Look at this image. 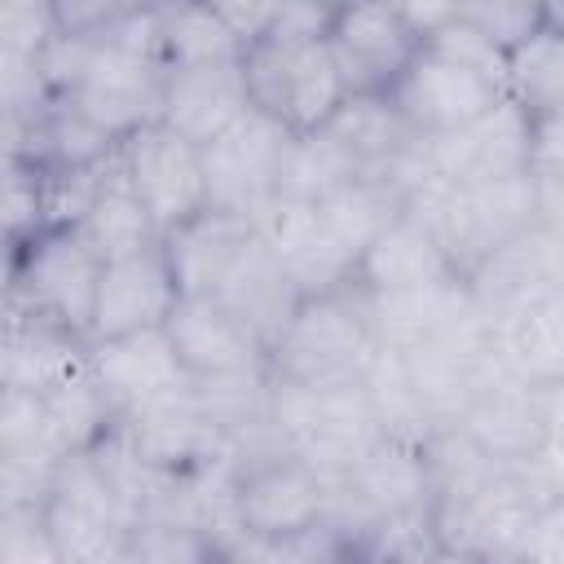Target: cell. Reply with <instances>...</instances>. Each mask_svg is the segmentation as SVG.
Instances as JSON below:
<instances>
[{
    "instance_id": "33",
    "label": "cell",
    "mask_w": 564,
    "mask_h": 564,
    "mask_svg": "<svg viewBox=\"0 0 564 564\" xmlns=\"http://www.w3.org/2000/svg\"><path fill=\"white\" fill-rule=\"evenodd\" d=\"M366 176V167L326 132H291L286 150H282V163H278V194H291V198H326L330 189L348 185Z\"/></svg>"
},
{
    "instance_id": "18",
    "label": "cell",
    "mask_w": 564,
    "mask_h": 564,
    "mask_svg": "<svg viewBox=\"0 0 564 564\" xmlns=\"http://www.w3.org/2000/svg\"><path fill=\"white\" fill-rule=\"evenodd\" d=\"M181 300V282L172 273V260L163 242L106 260L97 278V304H93V339L132 335L150 326H167L172 308Z\"/></svg>"
},
{
    "instance_id": "37",
    "label": "cell",
    "mask_w": 564,
    "mask_h": 564,
    "mask_svg": "<svg viewBox=\"0 0 564 564\" xmlns=\"http://www.w3.org/2000/svg\"><path fill=\"white\" fill-rule=\"evenodd\" d=\"M53 229L48 225V189L44 167L22 154H4V238L9 247Z\"/></svg>"
},
{
    "instance_id": "15",
    "label": "cell",
    "mask_w": 564,
    "mask_h": 564,
    "mask_svg": "<svg viewBox=\"0 0 564 564\" xmlns=\"http://www.w3.org/2000/svg\"><path fill=\"white\" fill-rule=\"evenodd\" d=\"M260 242L282 260V269L295 278L300 295L335 291L357 278V260L335 242L322 207L313 198L269 194L251 216Z\"/></svg>"
},
{
    "instance_id": "36",
    "label": "cell",
    "mask_w": 564,
    "mask_h": 564,
    "mask_svg": "<svg viewBox=\"0 0 564 564\" xmlns=\"http://www.w3.org/2000/svg\"><path fill=\"white\" fill-rule=\"evenodd\" d=\"M0 458L18 463H62V445L48 427L44 392L0 388Z\"/></svg>"
},
{
    "instance_id": "17",
    "label": "cell",
    "mask_w": 564,
    "mask_h": 564,
    "mask_svg": "<svg viewBox=\"0 0 564 564\" xmlns=\"http://www.w3.org/2000/svg\"><path fill=\"white\" fill-rule=\"evenodd\" d=\"M502 97H507L502 84H494L480 70H467V66L441 57L427 44L419 48V57L405 66V75L392 88L397 110L410 119V128L419 137L454 132V128L471 123L476 115H485L489 106H498Z\"/></svg>"
},
{
    "instance_id": "48",
    "label": "cell",
    "mask_w": 564,
    "mask_h": 564,
    "mask_svg": "<svg viewBox=\"0 0 564 564\" xmlns=\"http://www.w3.org/2000/svg\"><path fill=\"white\" fill-rule=\"evenodd\" d=\"M538 176V225L564 242V167L533 172Z\"/></svg>"
},
{
    "instance_id": "5",
    "label": "cell",
    "mask_w": 564,
    "mask_h": 564,
    "mask_svg": "<svg viewBox=\"0 0 564 564\" xmlns=\"http://www.w3.org/2000/svg\"><path fill=\"white\" fill-rule=\"evenodd\" d=\"M97 278H101L97 251L70 225H57V229H44V234L9 247L4 308L35 313L44 322H57V326L93 339Z\"/></svg>"
},
{
    "instance_id": "40",
    "label": "cell",
    "mask_w": 564,
    "mask_h": 564,
    "mask_svg": "<svg viewBox=\"0 0 564 564\" xmlns=\"http://www.w3.org/2000/svg\"><path fill=\"white\" fill-rule=\"evenodd\" d=\"M423 44L436 48L441 57L467 66V70H480L485 79H494V84H502V88H507V79H511V53H507L502 44H494L489 35H480L476 26H467L463 18L445 22V26H441L436 35H427Z\"/></svg>"
},
{
    "instance_id": "20",
    "label": "cell",
    "mask_w": 564,
    "mask_h": 564,
    "mask_svg": "<svg viewBox=\"0 0 564 564\" xmlns=\"http://www.w3.org/2000/svg\"><path fill=\"white\" fill-rule=\"evenodd\" d=\"M167 335H172L189 379L269 366L264 339L216 295H181L167 317Z\"/></svg>"
},
{
    "instance_id": "13",
    "label": "cell",
    "mask_w": 564,
    "mask_h": 564,
    "mask_svg": "<svg viewBox=\"0 0 564 564\" xmlns=\"http://www.w3.org/2000/svg\"><path fill=\"white\" fill-rule=\"evenodd\" d=\"M88 375L97 388L110 397V405L123 414H137L145 405L172 401L189 392V370L167 335V326L132 330V335H110L88 344Z\"/></svg>"
},
{
    "instance_id": "8",
    "label": "cell",
    "mask_w": 564,
    "mask_h": 564,
    "mask_svg": "<svg viewBox=\"0 0 564 564\" xmlns=\"http://www.w3.org/2000/svg\"><path fill=\"white\" fill-rule=\"evenodd\" d=\"M44 520L53 529L62 564H119L132 551L137 520L88 449L62 458L44 502Z\"/></svg>"
},
{
    "instance_id": "46",
    "label": "cell",
    "mask_w": 564,
    "mask_h": 564,
    "mask_svg": "<svg viewBox=\"0 0 564 564\" xmlns=\"http://www.w3.org/2000/svg\"><path fill=\"white\" fill-rule=\"evenodd\" d=\"M564 167V110L533 115V172Z\"/></svg>"
},
{
    "instance_id": "45",
    "label": "cell",
    "mask_w": 564,
    "mask_h": 564,
    "mask_svg": "<svg viewBox=\"0 0 564 564\" xmlns=\"http://www.w3.org/2000/svg\"><path fill=\"white\" fill-rule=\"evenodd\" d=\"M529 560L564 564V498H551V502L538 507V524H533Z\"/></svg>"
},
{
    "instance_id": "51",
    "label": "cell",
    "mask_w": 564,
    "mask_h": 564,
    "mask_svg": "<svg viewBox=\"0 0 564 564\" xmlns=\"http://www.w3.org/2000/svg\"><path fill=\"white\" fill-rule=\"evenodd\" d=\"M538 4H546V0H538Z\"/></svg>"
},
{
    "instance_id": "29",
    "label": "cell",
    "mask_w": 564,
    "mask_h": 564,
    "mask_svg": "<svg viewBox=\"0 0 564 564\" xmlns=\"http://www.w3.org/2000/svg\"><path fill=\"white\" fill-rule=\"evenodd\" d=\"M366 172L388 176L423 137L410 128V119L397 110L392 93H352L330 123H322Z\"/></svg>"
},
{
    "instance_id": "39",
    "label": "cell",
    "mask_w": 564,
    "mask_h": 564,
    "mask_svg": "<svg viewBox=\"0 0 564 564\" xmlns=\"http://www.w3.org/2000/svg\"><path fill=\"white\" fill-rule=\"evenodd\" d=\"M128 560H154V564H185V560H216V546L203 529L185 520H137L132 524V551Z\"/></svg>"
},
{
    "instance_id": "31",
    "label": "cell",
    "mask_w": 564,
    "mask_h": 564,
    "mask_svg": "<svg viewBox=\"0 0 564 564\" xmlns=\"http://www.w3.org/2000/svg\"><path fill=\"white\" fill-rule=\"evenodd\" d=\"M317 207H322V216H326L335 242H339L352 260H361V251L405 212V189L392 185L388 176L366 172V176H357V181L330 189L326 198H317Z\"/></svg>"
},
{
    "instance_id": "30",
    "label": "cell",
    "mask_w": 564,
    "mask_h": 564,
    "mask_svg": "<svg viewBox=\"0 0 564 564\" xmlns=\"http://www.w3.org/2000/svg\"><path fill=\"white\" fill-rule=\"evenodd\" d=\"M93 251L97 260H119V256H132V251H145L154 242H163L154 216L145 212V203L132 194V185L123 181L119 163H115V176L101 185V194L93 198V207L70 225Z\"/></svg>"
},
{
    "instance_id": "34",
    "label": "cell",
    "mask_w": 564,
    "mask_h": 564,
    "mask_svg": "<svg viewBox=\"0 0 564 564\" xmlns=\"http://www.w3.org/2000/svg\"><path fill=\"white\" fill-rule=\"evenodd\" d=\"M498 339L516 375L538 383L560 379L564 375V286L542 304H533L529 313L498 326Z\"/></svg>"
},
{
    "instance_id": "35",
    "label": "cell",
    "mask_w": 564,
    "mask_h": 564,
    "mask_svg": "<svg viewBox=\"0 0 564 564\" xmlns=\"http://www.w3.org/2000/svg\"><path fill=\"white\" fill-rule=\"evenodd\" d=\"M507 93L529 106L533 115L564 106V31H538L529 44L511 53V79Z\"/></svg>"
},
{
    "instance_id": "14",
    "label": "cell",
    "mask_w": 564,
    "mask_h": 564,
    "mask_svg": "<svg viewBox=\"0 0 564 564\" xmlns=\"http://www.w3.org/2000/svg\"><path fill=\"white\" fill-rule=\"evenodd\" d=\"M560 286H564V242L542 225L516 234L467 273V291L485 313V322L494 326H507L511 317L529 313Z\"/></svg>"
},
{
    "instance_id": "28",
    "label": "cell",
    "mask_w": 564,
    "mask_h": 564,
    "mask_svg": "<svg viewBox=\"0 0 564 564\" xmlns=\"http://www.w3.org/2000/svg\"><path fill=\"white\" fill-rule=\"evenodd\" d=\"M216 300L229 304L260 339L264 348H273V339L282 335V326L291 322L295 304L304 300L295 278L282 269V260L260 242V234L247 242V251L238 256V264L225 273V282L216 286Z\"/></svg>"
},
{
    "instance_id": "32",
    "label": "cell",
    "mask_w": 564,
    "mask_h": 564,
    "mask_svg": "<svg viewBox=\"0 0 564 564\" xmlns=\"http://www.w3.org/2000/svg\"><path fill=\"white\" fill-rule=\"evenodd\" d=\"M159 57L163 66H203V62H234L242 57L238 35L212 9V0H159Z\"/></svg>"
},
{
    "instance_id": "41",
    "label": "cell",
    "mask_w": 564,
    "mask_h": 564,
    "mask_svg": "<svg viewBox=\"0 0 564 564\" xmlns=\"http://www.w3.org/2000/svg\"><path fill=\"white\" fill-rule=\"evenodd\" d=\"M0 564H62L44 507H0Z\"/></svg>"
},
{
    "instance_id": "38",
    "label": "cell",
    "mask_w": 564,
    "mask_h": 564,
    "mask_svg": "<svg viewBox=\"0 0 564 564\" xmlns=\"http://www.w3.org/2000/svg\"><path fill=\"white\" fill-rule=\"evenodd\" d=\"M458 18L516 53L542 31V4L538 0H458Z\"/></svg>"
},
{
    "instance_id": "16",
    "label": "cell",
    "mask_w": 564,
    "mask_h": 564,
    "mask_svg": "<svg viewBox=\"0 0 564 564\" xmlns=\"http://www.w3.org/2000/svg\"><path fill=\"white\" fill-rule=\"evenodd\" d=\"M286 141H291V132L256 106L229 132L207 141L203 145V167H207L212 207L256 216V207L269 194H278V163H282Z\"/></svg>"
},
{
    "instance_id": "24",
    "label": "cell",
    "mask_w": 564,
    "mask_h": 564,
    "mask_svg": "<svg viewBox=\"0 0 564 564\" xmlns=\"http://www.w3.org/2000/svg\"><path fill=\"white\" fill-rule=\"evenodd\" d=\"M88 344L84 335L44 322L35 313L4 308V348H0V388L22 392H53L66 379L88 370Z\"/></svg>"
},
{
    "instance_id": "22",
    "label": "cell",
    "mask_w": 564,
    "mask_h": 564,
    "mask_svg": "<svg viewBox=\"0 0 564 564\" xmlns=\"http://www.w3.org/2000/svg\"><path fill=\"white\" fill-rule=\"evenodd\" d=\"M251 110V88L242 57L234 62H203V66H167L163 79V123L185 132L189 141L207 145L229 132Z\"/></svg>"
},
{
    "instance_id": "42",
    "label": "cell",
    "mask_w": 564,
    "mask_h": 564,
    "mask_svg": "<svg viewBox=\"0 0 564 564\" xmlns=\"http://www.w3.org/2000/svg\"><path fill=\"white\" fill-rule=\"evenodd\" d=\"M150 0H48L53 9V26L62 35H84V40H101L110 35L128 13H137Z\"/></svg>"
},
{
    "instance_id": "7",
    "label": "cell",
    "mask_w": 564,
    "mask_h": 564,
    "mask_svg": "<svg viewBox=\"0 0 564 564\" xmlns=\"http://www.w3.org/2000/svg\"><path fill=\"white\" fill-rule=\"evenodd\" d=\"M238 524L247 533L238 560H273V546L317 529L330 516V476L282 449L238 467Z\"/></svg>"
},
{
    "instance_id": "12",
    "label": "cell",
    "mask_w": 564,
    "mask_h": 564,
    "mask_svg": "<svg viewBox=\"0 0 564 564\" xmlns=\"http://www.w3.org/2000/svg\"><path fill=\"white\" fill-rule=\"evenodd\" d=\"M326 48L352 93H392L405 66L419 57L423 35L388 0H339Z\"/></svg>"
},
{
    "instance_id": "9",
    "label": "cell",
    "mask_w": 564,
    "mask_h": 564,
    "mask_svg": "<svg viewBox=\"0 0 564 564\" xmlns=\"http://www.w3.org/2000/svg\"><path fill=\"white\" fill-rule=\"evenodd\" d=\"M119 172L132 185V194L145 203V212L154 216L159 234H172L212 207L203 145L163 119L119 141Z\"/></svg>"
},
{
    "instance_id": "19",
    "label": "cell",
    "mask_w": 564,
    "mask_h": 564,
    "mask_svg": "<svg viewBox=\"0 0 564 564\" xmlns=\"http://www.w3.org/2000/svg\"><path fill=\"white\" fill-rule=\"evenodd\" d=\"M458 427L502 467L524 463L551 436V388L507 370L458 419Z\"/></svg>"
},
{
    "instance_id": "26",
    "label": "cell",
    "mask_w": 564,
    "mask_h": 564,
    "mask_svg": "<svg viewBox=\"0 0 564 564\" xmlns=\"http://www.w3.org/2000/svg\"><path fill=\"white\" fill-rule=\"evenodd\" d=\"M458 269L449 264L445 247L436 242L432 225L419 212H401L357 260V282L370 295H388V291H414L441 278H454ZM463 278V273H458Z\"/></svg>"
},
{
    "instance_id": "6",
    "label": "cell",
    "mask_w": 564,
    "mask_h": 564,
    "mask_svg": "<svg viewBox=\"0 0 564 564\" xmlns=\"http://www.w3.org/2000/svg\"><path fill=\"white\" fill-rule=\"evenodd\" d=\"M251 106L278 119L286 132H317L348 101V84L322 40L269 35L242 48Z\"/></svg>"
},
{
    "instance_id": "11",
    "label": "cell",
    "mask_w": 564,
    "mask_h": 564,
    "mask_svg": "<svg viewBox=\"0 0 564 564\" xmlns=\"http://www.w3.org/2000/svg\"><path fill=\"white\" fill-rule=\"evenodd\" d=\"M163 79H167V66L159 57L115 44V40H97L66 101L79 115H88L101 132L123 141L163 115Z\"/></svg>"
},
{
    "instance_id": "23",
    "label": "cell",
    "mask_w": 564,
    "mask_h": 564,
    "mask_svg": "<svg viewBox=\"0 0 564 564\" xmlns=\"http://www.w3.org/2000/svg\"><path fill=\"white\" fill-rule=\"evenodd\" d=\"M123 427L141 449V458L163 476L203 467L212 458H229V432L194 401V392L123 414Z\"/></svg>"
},
{
    "instance_id": "52",
    "label": "cell",
    "mask_w": 564,
    "mask_h": 564,
    "mask_svg": "<svg viewBox=\"0 0 564 564\" xmlns=\"http://www.w3.org/2000/svg\"><path fill=\"white\" fill-rule=\"evenodd\" d=\"M150 4H159V0H150Z\"/></svg>"
},
{
    "instance_id": "2",
    "label": "cell",
    "mask_w": 564,
    "mask_h": 564,
    "mask_svg": "<svg viewBox=\"0 0 564 564\" xmlns=\"http://www.w3.org/2000/svg\"><path fill=\"white\" fill-rule=\"evenodd\" d=\"M405 207L432 225L449 264L467 278L489 251H498L502 242L538 225V176L520 172V176L480 181V185L427 181L405 198Z\"/></svg>"
},
{
    "instance_id": "43",
    "label": "cell",
    "mask_w": 564,
    "mask_h": 564,
    "mask_svg": "<svg viewBox=\"0 0 564 564\" xmlns=\"http://www.w3.org/2000/svg\"><path fill=\"white\" fill-rule=\"evenodd\" d=\"M286 4H291V0H212V9L225 18V26L238 35L242 48L269 40V35L282 26Z\"/></svg>"
},
{
    "instance_id": "10",
    "label": "cell",
    "mask_w": 564,
    "mask_h": 564,
    "mask_svg": "<svg viewBox=\"0 0 564 564\" xmlns=\"http://www.w3.org/2000/svg\"><path fill=\"white\" fill-rule=\"evenodd\" d=\"M423 150L432 176L445 185H480L533 172V110L507 93L471 123L441 137H423Z\"/></svg>"
},
{
    "instance_id": "49",
    "label": "cell",
    "mask_w": 564,
    "mask_h": 564,
    "mask_svg": "<svg viewBox=\"0 0 564 564\" xmlns=\"http://www.w3.org/2000/svg\"><path fill=\"white\" fill-rule=\"evenodd\" d=\"M551 388V432H564V375L546 383Z\"/></svg>"
},
{
    "instance_id": "27",
    "label": "cell",
    "mask_w": 564,
    "mask_h": 564,
    "mask_svg": "<svg viewBox=\"0 0 564 564\" xmlns=\"http://www.w3.org/2000/svg\"><path fill=\"white\" fill-rule=\"evenodd\" d=\"M370 295V291H366ZM476 300L467 291V278H441V282H427V286H414V291H388V295H370V317H375V330L383 339V348L401 352V348H414L467 317H476ZM485 317V313H480Z\"/></svg>"
},
{
    "instance_id": "25",
    "label": "cell",
    "mask_w": 564,
    "mask_h": 564,
    "mask_svg": "<svg viewBox=\"0 0 564 564\" xmlns=\"http://www.w3.org/2000/svg\"><path fill=\"white\" fill-rule=\"evenodd\" d=\"M251 238H256L251 216H238L225 207H207L194 220H185L181 229L163 234V251L172 260L181 295H216V286L238 264V256L247 251Z\"/></svg>"
},
{
    "instance_id": "50",
    "label": "cell",
    "mask_w": 564,
    "mask_h": 564,
    "mask_svg": "<svg viewBox=\"0 0 564 564\" xmlns=\"http://www.w3.org/2000/svg\"><path fill=\"white\" fill-rule=\"evenodd\" d=\"M542 26L546 31H564V0H546L542 4Z\"/></svg>"
},
{
    "instance_id": "3",
    "label": "cell",
    "mask_w": 564,
    "mask_h": 564,
    "mask_svg": "<svg viewBox=\"0 0 564 564\" xmlns=\"http://www.w3.org/2000/svg\"><path fill=\"white\" fill-rule=\"evenodd\" d=\"M273 423L286 449L326 476H344L383 436L366 383H295L273 375Z\"/></svg>"
},
{
    "instance_id": "4",
    "label": "cell",
    "mask_w": 564,
    "mask_h": 564,
    "mask_svg": "<svg viewBox=\"0 0 564 564\" xmlns=\"http://www.w3.org/2000/svg\"><path fill=\"white\" fill-rule=\"evenodd\" d=\"M392 352V348H388ZM405 383H410V397L414 405L423 410V419L432 427H449L467 414V405L511 370L507 352H502V339H498V326L485 322L480 313L414 344V348H401L392 352Z\"/></svg>"
},
{
    "instance_id": "21",
    "label": "cell",
    "mask_w": 564,
    "mask_h": 564,
    "mask_svg": "<svg viewBox=\"0 0 564 564\" xmlns=\"http://www.w3.org/2000/svg\"><path fill=\"white\" fill-rule=\"evenodd\" d=\"M339 489L370 516H397L432 507V463H427V436H401L383 432L344 476H335Z\"/></svg>"
},
{
    "instance_id": "47",
    "label": "cell",
    "mask_w": 564,
    "mask_h": 564,
    "mask_svg": "<svg viewBox=\"0 0 564 564\" xmlns=\"http://www.w3.org/2000/svg\"><path fill=\"white\" fill-rule=\"evenodd\" d=\"M423 40L427 35H436L445 22H454L458 18V0H388Z\"/></svg>"
},
{
    "instance_id": "1",
    "label": "cell",
    "mask_w": 564,
    "mask_h": 564,
    "mask_svg": "<svg viewBox=\"0 0 564 564\" xmlns=\"http://www.w3.org/2000/svg\"><path fill=\"white\" fill-rule=\"evenodd\" d=\"M383 357L370 295L352 278L335 291L304 295L269 348V370L295 383H366Z\"/></svg>"
},
{
    "instance_id": "44",
    "label": "cell",
    "mask_w": 564,
    "mask_h": 564,
    "mask_svg": "<svg viewBox=\"0 0 564 564\" xmlns=\"http://www.w3.org/2000/svg\"><path fill=\"white\" fill-rule=\"evenodd\" d=\"M524 489L538 498V502H551V498H564V432H551L524 463L511 467Z\"/></svg>"
}]
</instances>
